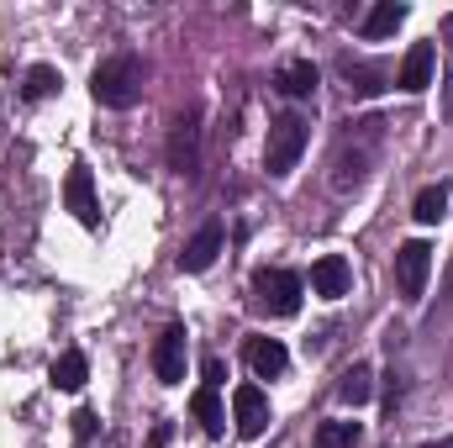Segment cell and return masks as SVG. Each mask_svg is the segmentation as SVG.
Masks as SVG:
<instances>
[{"label": "cell", "instance_id": "1", "mask_svg": "<svg viewBox=\"0 0 453 448\" xmlns=\"http://www.w3.org/2000/svg\"><path fill=\"white\" fill-rule=\"evenodd\" d=\"M90 90H96V101H101V106L127 112V106L142 96V64H137V53H116V58H106V64L96 69Z\"/></svg>", "mask_w": 453, "mask_h": 448}, {"label": "cell", "instance_id": "2", "mask_svg": "<svg viewBox=\"0 0 453 448\" xmlns=\"http://www.w3.org/2000/svg\"><path fill=\"white\" fill-rule=\"evenodd\" d=\"M301 296H306V285L290 269H258L253 274V306L269 312V317H296L301 312Z\"/></svg>", "mask_w": 453, "mask_h": 448}, {"label": "cell", "instance_id": "3", "mask_svg": "<svg viewBox=\"0 0 453 448\" xmlns=\"http://www.w3.org/2000/svg\"><path fill=\"white\" fill-rule=\"evenodd\" d=\"M306 121L301 116H280L274 127H269V148H264V169L274 174V180H285L296 164H301V153H306Z\"/></svg>", "mask_w": 453, "mask_h": 448}, {"label": "cell", "instance_id": "4", "mask_svg": "<svg viewBox=\"0 0 453 448\" xmlns=\"http://www.w3.org/2000/svg\"><path fill=\"white\" fill-rule=\"evenodd\" d=\"M427 274H433V248L422 243V237H411V243H401L395 248V285H401V301H422V290H427Z\"/></svg>", "mask_w": 453, "mask_h": 448}, {"label": "cell", "instance_id": "5", "mask_svg": "<svg viewBox=\"0 0 453 448\" xmlns=\"http://www.w3.org/2000/svg\"><path fill=\"white\" fill-rule=\"evenodd\" d=\"M196 164H201V116H180L174 121V132H169V169L174 174H196Z\"/></svg>", "mask_w": 453, "mask_h": 448}, {"label": "cell", "instance_id": "6", "mask_svg": "<svg viewBox=\"0 0 453 448\" xmlns=\"http://www.w3.org/2000/svg\"><path fill=\"white\" fill-rule=\"evenodd\" d=\"M232 422H237L242 438H258L269 428V396L258 385H237L232 390Z\"/></svg>", "mask_w": 453, "mask_h": 448}, {"label": "cell", "instance_id": "7", "mask_svg": "<svg viewBox=\"0 0 453 448\" xmlns=\"http://www.w3.org/2000/svg\"><path fill=\"white\" fill-rule=\"evenodd\" d=\"M348 285H353V269H348L342 253H322V259L311 264V296H322V301H342Z\"/></svg>", "mask_w": 453, "mask_h": 448}, {"label": "cell", "instance_id": "8", "mask_svg": "<svg viewBox=\"0 0 453 448\" xmlns=\"http://www.w3.org/2000/svg\"><path fill=\"white\" fill-rule=\"evenodd\" d=\"M64 201H69V212L80 217L85 227L101 222V201H96V180H90V169L85 164H74L69 169V180H64Z\"/></svg>", "mask_w": 453, "mask_h": 448}, {"label": "cell", "instance_id": "9", "mask_svg": "<svg viewBox=\"0 0 453 448\" xmlns=\"http://www.w3.org/2000/svg\"><path fill=\"white\" fill-rule=\"evenodd\" d=\"M153 375L164 385H180L185 380V328H169V333L153 343Z\"/></svg>", "mask_w": 453, "mask_h": 448}, {"label": "cell", "instance_id": "10", "mask_svg": "<svg viewBox=\"0 0 453 448\" xmlns=\"http://www.w3.org/2000/svg\"><path fill=\"white\" fill-rule=\"evenodd\" d=\"M433 42H411V53L401 58V69H395V85L406 90V96H422L427 85H433Z\"/></svg>", "mask_w": 453, "mask_h": 448}, {"label": "cell", "instance_id": "11", "mask_svg": "<svg viewBox=\"0 0 453 448\" xmlns=\"http://www.w3.org/2000/svg\"><path fill=\"white\" fill-rule=\"evenodd\" d=\"M217 253H222V222H206L190 243H185L180 269H185V274H201V269H211V264H217Z\"/></svg>", "mask_w": 453, "mask_h": 448}, {"label": "cell", "instance_id": "12", "mask_svg": "<svg viewBox=\"0 0 453 448\" xmlns=\"http://www.w3.org/2000/svg\"><path fill=\"white\" fill-rule=\"evenodd\" d=\"M248 364H253V375L274 380V375H285L290 353H285V343H280V337H248Z\"/></svg>", "mask_w": 453, "mask_h": 448}, {"label": "cell", "instance_id": "13", "mask_svg": "<svg viewBox=\"0 0 453 448\" xmlns=\"http://www.w3.org/2000/svg\"><path fill=\"white\" fill-rule=\"evenodd\" d=\"M274 85H280V96L306 101V96H317V64H311V58H296V64H285V69L274 74Z\"/></svg>", "mask_w": 453, "mask_h": 448}, {"label": "cell", "instance_id": "14", "mask_svg": "<svg viewBox=\"0 0 453 448\" xmlns=\"http://www.w3.org/2000/svg\"><path fill=\"white\" fill-rule=\"evenodd\" d=\"M48 380H53V390H85V380H90V364H85V353H80V348H64V353L53 359Z\"/></svg>", "mask_w": 453, "mask_h": 448}, {"label": "cell", "instance_id": "15", "mask_svg": "<svg viewBox=\"0 0 453 448\" xmlns=\"http://www.w3.org/2000/svg\"><path fill=\"white\" fill-rule=\"evenodd\" d=\"M190 412H196V422H201L211 438L226 428V412H222V401H217V390H211V385H201V390L190 396Z\"/></svg>", "mask_w": 453, "mask_h": 448}, {"label": "cell", "instance_id": "16", "mask_svg": "<svg viewBox=\"0 0 453 448\" xmlns=\"http://www.w3.org/2000/svg\"><path fill=\"white\" fill-rule=\"evenodd\" d=\"M401 21H406V5H395V0H380V5L364 16V37H369V42H374V37H390Z\"/></svg>", "mask_w": 453, "mask_h": 448}, {"label": "cell", "instance_id": "17", "mask_svg": "<svg viewBox=\"0 0 453 448\" xmlns=\"http://www.w3.org/2000/svg\"><path fill=\"white\" fill-rule=\"evenodd\" d=\"M58 90H64V74H58L53 64H32V69H27V85H21L27 101H48V96H58Z\"/></svg>", "mask_w": 453, "mask_h": 448}, {"label": "cell", "instance_id": "18", "mask_svg": "<svg viewBox=\"0 0 453 448\" xmlns=\"http://www.w3.org/2000/svg\"><path fill=\"white\" fill-rule=\"evenodd\" d=\"M338 396H342V401H348V406H364V401L374 396V369H369V364H353V369L342 375Z\"/></svg>", "mask_w": 453, "mask_h": 448}, {"label": "cell", "instance_id": "19", "mask_svg": "<svg viewBox=\"0 0 453 448\" xmlns=\"http://www.w3.org/2000/svg\"><path fill=\"white\" fill-rule=\"evenodd\" d=\"M385 80H390L385 64H348V90L353 96H374V90H385Z\"/></svg>", "mask_w": 453, "mask_h": 448}, {"label": "cell", "instance_id": "20", "mask_svg": "<svg viewBox=\"0 0 453 448\" xmlns=\"http://www.w3.org/2000/svg\"><path fill=\"white\" fill-rule=\"evenodd\" d=\"M411 212H417V222H427V227L443 222V217H449V185H427V190L417 196Z\"/></svg>", "mask_w": 453, "mask_h": 448}, {"label": "cell", "instance_id": "21", "mask_svg": "<svg viewBox=\"0 0 453 448\" xmlns=\"http://www.w3.org/2000/svg\"><path fill=\"white\" fill-rule=\"evenodd\" d=\"M358 444V422H322L317 428V448H353Z\"/></svg>", "mask_w": 453, "mask_h": 448}, {"label": "cell", "instance_id": "22", "mask_svg": "<svg viewBox=\"0 0 453 448\" xmlns=\"http://www.w3.org/2000/svg\"><path fill=\"white\" fill-rule=\"evenodd\" d=\"M333 185H338V190H353V185H364V153H338Z\"/></svg>", "mask_w": 453, "mask_h": 448}, {"label": "cell", "instance_id": "23", "mask_svg": "<svg viewBox=\"0 0 453 448\" xmlns=\"http://www.w3.org/2000/svg\"><path fill=\"white\" fill-rule=\"evenodd\" d=\"M201 375H206V385H211V390L226 385V364L217 359V353H206V359H201Z\"/></svg>", "mask_w": 453, "mask_h": 448}, {"label": "cell", "instance_id": "24", "mask_svg": "<svg viewBox=\"0 0 453 448\" xmlns=\"http://www.w3.org/2000/svg\"><path fill=\"white\" fill-rule=\"evenodd\" d=\"M74 433L90 438V433H96V412H74Z\"/></svg>", "mask_w": 453, "mask_h": 448}, {"label": "cell", "instance_id": "25", "mask_svg": "<svg viewBox=\"0 0 453 448\" xmlns=\"http://www.w3.org/2000/svg\"><path fill=\"white\" fill-rule=\"evenodd\" d=\"M443 42H449V48H453V11H449V16H443Z\"/></svg>", "mask_w": 453, "mask_h": 448}, {"label": "cell", "instance_id": "26", "mask_svg": "<svg viewBox=\"0 0 453 448\" xmlns=\"http://www.w3.org/2000/svg\"><path fill=\"white\" fill-rule=\"evenodd\" d=\"M422 448H453V438H443V444H422Z\"/></svg>", "mask_w": 453, "mask_h": 448}]
</instances>
